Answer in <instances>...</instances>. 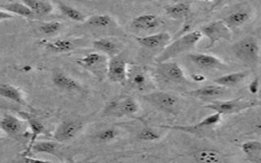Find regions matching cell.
<instances>
[{"label": "cell", "instance_id": "1", "mask_svg": "<svg viewBox=\"0 0 261 163\" xmlns=\"http://www.w3.org/2000/svg\"><path fill=\"white\" fill-rule=\"evenodd\" d=\"M203 37L202 33L199 31H193L190 32L175 41L169 43L167 46L164 47L163 51L155 58V61L158 62H163V61H168L171 60L172 58L184 54L186 52L191 51L195 46L198 44V42L201 40Z\"/></svg>", "mask_w": 261, "mask_h": 163}, {"label": "cell", "instance_id": "2", "mask_svg": "<svg viewBox=\"0 0 261 163\" xmlns=\"http://www.w3.org/2000/svg\"><path fill=\"white\" fill-rule=\"evenodd\" d=\"M143 98L155 108L166 114L176 115L180 108L179 98L172 93L155 91L143 95Z\"/></svg>", "mask_w": 261, "mask_h": 163}, {"label": "cell", "instance_id": "3", "mask_svg": "<svg viewBox=\"0 0 261 163\" xmlns=\"http://www.w3.org/2000/svg\"><path fill=\"white\" fill-rule=\"evenodd\" d=\"M139 110V103L133 97L121 96L108 102L102 111V115L110 117H122L125 115L136 114Z\"/></svg>", "mask_w": 261, "mask_h": 163}, {"label": "cell", "instance_id": "4", "mask_svg": "<svg viewBox=\"0 0 261 163\" xmlns=\"http://www.w3.org/2000/svg\"><path fill=\"white\" fill-rule=\"evenodd\" d=\"M233 55L247 65H255L259 58V45L255 38L246 37L236 42L231 47Z\"/></svg>", "mask_w": 261, "mask_h": 163}, {"label": "cell", "instance_id": "5", "mask_svg": "<svg viewBox=\"0 0 261 163\" xmlns=\"http://www.w3.org/2000/svg\"><path fill=\"white\" fill-rule=\"evenodd\" d=\"M109 57L101 52H92L75 60V62L87 71L91 72L97 79L103 80L107 76Z\"/></svg>", "mask_w": 261, "mask_h": 163}, {"label": "cell", "instance_id": "6", "mask_svg": "<svg viewBox=\"0 0 261 163\" xmlns=\"http://www.w3.org/2000/svg\"><path fill=\"white\" fill-rule=\"evenodd\" d=\"M256 106V103L253 101L244 100L241 98L231 99V100H215L212 102H208L206 108L218 112L221 115H229L241 113L245 110L253 108Z\"/></svg>", "mask_w": 261, "mask_h": 163}, {"label": "cell", "instance_id": "7", "mask_svg": "<svg viewBox=\"0 0 261 163\" xmlns=\"http://www.w3.org/2000/svg\"><path fill=\"white\" fill-rule=\"evenodd\" d=\"M156 73L165 82L174 85H187L189 79L180 67V65L175 61H163L158 62L156 67Z\"/></svg>", "mask_w": 261, "mask_h": 163}, {"label": "cell", "instance_id": "8", "mask_svg": "<svg viewBox=\"0 0 261 163\" xmlns=\"http://www.w3.org/2000/svg\"><path fill=\"white\" fill-rule=\"evenodd\" d=\"M200 32L209 41L207 48L212 47L220 40L230 41L231 39V31L223 20H217L207 23L201 28Z\"/></svg>", "mask_w": 261, "mask_h": 163}, {"label": "cell", "instance_id": "9", "mask_svg": "<svg viewBox=\"0 0 261 163\" xmlns=\"http://www.w3.org/2000/svg\"><path fill=\"white\" fill-rule=\"evenodd\" d=\"M127 63L125 59L119 54L108 59L107 77L112 83L124 85L127 82Z\"/></svg>", "mask_w": 261, "mask_h": 163}, {"label": "cell", "instance_id": "10", "mask_svg": "<svg viewBox=\"0 0 261 163\" xmlns=\"http://www.w3.org/2000/svg\"><path fill=\"white\" fill-rule=\"evenodd\" d=\"M221 114L218 112H214L213 114L206 116L204 119L199 121L196 124L193 125H174V126H167L163 125L162 127L164 128H170L174 130H180L185 132H190V133H200V132H205L216 125H218L221 121Z\"/></svg>", "mask_w": 261, "mask_h": 163}, {"label": "cell", "instance_id": "11", "mask_svg": "<svg viewBox=\"0 0 261 163\" xmlns=\"http://www.w3.org/2000/svg\"><path fill=\"white\" fill-rule=\"evenodd\" d=\"M84 127V121L81 119H69L62 121L54 130L53 138L58 143H65L74 139Z\"/></svg>", "mask_w": 261, "mask_h": 163}, {"label": "cell", "instance_id": "12", "mask_svg": "<svg viewBox=\"0 0 261 163\" xmlns=\"http://www.w3.org/2000/svg\"><path fill=\"white\" fill-rule=\"evenodd\" d=\"M186 94L196 99L212 102L215 100H221V98L227 96L228 90L225 87L215 84V85H209V86H205L202 88L189 91Z\"/></svg>", "mask_w": 261, "mask_h": 163}, {"label": "cell", "instance_id": "13", "mask_svg": "<svg viewBox=\"0 0 261 163\" xmlns=\"http://www.w3.org/2000/svg\"><path fill=\"white\" fill-rule=\"evenodd\" d=\"M188 59L196 66L203 69H224L227 68V64L220 58L206 54V53H190Z\"/></svg>", "mask_w": 261, "mask_h": 163}, {"label": "cell", "instance_id": "14", "mask_svg": "<svg viewBox=\"0 0 261 163\" xmlns=\"http://www.w3.org/2000/svg\"><path fill=\"white\" fill-rule=\"evenodd\" d=\"M1 129L11 138H20L24 135V123L22 120L12 114H5L0 121Z\"/></svg>", "mask_w": 261, "mask_h": 163}, {"label": "cell", "instance_id": "15", "mask_svg": "<svg viewBox=\"0 0 261 163\" xmlns=\"http://www.w3.org/2000/svg\"><path fill=\"white\" fill-rule=\"evenodd\" d=\"M135 40L142 46L148 49L164 48L171 41V36L167 32H160L144 37H135Z\"/></svg>", "mask_w": 261, "mask_h": 163}, {"label": "cell", "instance_id": "16", "mask_svg": "<svg viewBox=\"0 0 261 163\" xmlns=\"http://www.w3.org/2000/svg\"><path fill=\"white\" fill-rule=\"evenodd\" d=\"M52 82L55 87L60 90L72 93H81L83 91L82 85L74 78L65 74L62 71L56 70L52 75Z\"/></svg>", "mask_w": 261, "mask_h": 163}, {"label": "cell", "instance_id": "17", "mask_svg": "<svg viewBox=\"0 0 261 163\" xmlns=\"http://www.w3.org/2000/svg\"><path fill=\"white\" fill-rule=\"evenodd\" d=\"M162 24V19L155 14L147 13L139 15L138 17L134 18L130 22V28L137 32H146L154 30Z\"/></svg>", "mask_w": 261, "mask_h": 163}, {"label": "cell", "instance_id": "18", "mask_svg": "<svg viewBox=\"0 0 261 163\" xmlns=\"http://www.w3.org/2000/svg\"><path fill=\"white\" fill-rule=\"evenodd\" d=\"M21 116L27 120L28 124L30 125V128L32 130V135L30 138V142L28 145V148L20 154L21 156H28L31 154V148L33 146V144L36 142V139L40 135V134H44L46 132V129L43 125V123L37 119L36 117H34L32 114L27 113V112H20Z\"/></svg>", "mask_w": 261, "mask_h": 163}, {"label": "cell", "instance_id": "19", "mask_svg": "<svg viewBox=\"0 0 261 163\" xmlns=\"http://www.w3.org/2000/svg\"><path fill=\"white\" fill-rule=\"evenodd\" d=\"M80 41L71 39H56L53 41H45V48L54 53H66L74 50L79 46Z\"/></svg>", "mask_w": 261, "mask_h": 163}, {"label": "cell", "instance_id": "20", "mask_svg": "<svg viewBox=\"0 0 261 163\" xmlns=\"http://www.w3.org/2000/svg\"><path fill=\"white\" fill-rule=\"evenodd\" d=\"M193 158L196 162L202 163H222L227 161L222 153L213 149L197 150L193 153Z\"/></svg>", "mask_w": 261, "mask_h": 163}, {"label": "cell", "instance_id": "21", "mask_svg": "<svg viewBox=\"0 0 261 163\" xmlns=\"http://www.w3.org/2000/svg\"><path fill=\"white\" fill-rule=\"evenodd\" d=\"M246 159L253 163H261V142L257 140L246 141L241 145Z\"/></svg>", "mask_w": 261, "mask_h": 163}, {"label": "cell", "instance_id": "22", "mask_svg": "<svg viewBox=\"0 0 261 163\" xmlns=\"http://www.w3.org/2000/svg\"><path fill=\"white\" fill-rule=\"evenodd\" d=\"M249 74V71L245 70V71H237V72H231V73H227L224 75H221L219 77H216L214 79V83L216 85L225 87V88H231V87H236L239 84H241L246 76Z\"/></svg>", "mask_w": 261, "mask_h": 163}, {"label": "cell", "instance_id": "23", "mask_svg": "<svg viewBox=\"0 0 261 163\" xmlns=\"http://www.w3.org/2000/svg\"><path fill=\"white\" fill-rule=\"evenodd\" d=\"M93 47L97 51L108 56L109 58L119 54V52H120L118 45L115 42H113L112 40L106 39V38H101V39L95 40L93 42Z\"/></svg>", "mask_w": 261, "mask_h": 163}, {"label": "cell", "instance_id": "24", "mask_svg": "<svg viewBox=\"0 0 261 163\" xmlns=\"http://www.w3.org/2000/svg\"><path fill=\"white\" fill-rule=\"evenodd\" d=\"M0 95L10 101H13L17 104L27 106V102L24 100L23 94L20 89L9 85V84H2L0 85Z\"/></svg>", "mask_w": 261, "mask_h": 163}, {"label": "cell", "instance_id": "25", "mask_svg": "<svg viewBox=\"0 0 261 163\" xmlns=\"http://www.w3.org/2000/svg\"><path fill=\"white\" fill-rule=\"evenodd\" d=\"M0 7L11 14L20 15L28 18H34L36 16L35 13L23 2H11L7 4H3Z\"/></svg>", "mask_w": 261, "mask_h": 163}, {"label": "cell", "instance_id": "26", "mask_svg": "<svg viewBox=\"0 0 261 163\" xmlns=\"http://www.w3.org/2000/svg\"><path fill=\"white\" fill-rule=\"evenodd\" d=\"M36 16H44L52 12V5L45 0H21Z\"/></svg>", "mask_w": 261, "mask_h": 163}, {"label": "cell", "instance_id": "27", "mask_svg": "<svg viewBox=\"0 0 261 163\" xmlns=\"http://www.w3.org/2000/svg\"><path fill=\"white\" fill-rule=\"evenodd\" d=\"M85 23L94 29H110L114 26V21L107 14H95L85 20Z\"/></svg>", "mask_w": 261, "mask_h": 163}, {"label": "cell", "instance_id": "28", "mask_svg": "<svg viewBox=\"0 0 261 163\" xmlns=\"http://www.w3.org/2000/svg\"><path fill=\"white\" fill-rule=\"evenodd\" d=\"M59 143L52 141H39L35 142L31 148V152L33 153H45L50 155L57 156L59 151Z\"/></svg>", "mask_w": 261, "mask_h": 163}, {"label": "cell", "instance_id": "29", "mask_svg": "<svg viewBox=\"0 0 261 163\" xmlns=\"http://www.w3.org/2000/svg\"><path fill=\"white\" fill-rule=\"evenodd\" d=\"M249 18H250V13L247 10H240L227 15L223 19V21L226 23V25L229 29H234L245 24L249 20Z\"/></svg>", "mask_w": 261, "mask_h": 163}, {"label": "cell", "instance_id": "30", "mask_svg": "<svg viewBox=\"0 0 261 163\" xmlns=\"http://www.w3.org/2000/svg\"><path fill=\"white\" fill-rule=\"evenodd\" d=\"M166 14L174 19H184L187 17L191 11V6L189 3H176L174 5L166 7Z\"/></svg>", "mask_w": 261, "mask_h": 163}, {"label": "cell", "instance_id": "31", "mask_svg": "<svg viewBox=\"0 0 261 163\" xmlns=\"http://www.w3.org/2000/svg\"><path fill=\"white\" fill-rule=\"evenodd\" d=\"M58 8L64 16H66L67 18H69L71 20H74V21H77V22H85V20H86L85 14L82 13L76 8L70 6V5H67L63 2H59L58 3Z\"/></svg>", "mask_w": 261, "mask_h": 163}, {"label": "cell", "instance_id": "32", "mask_svg": "<svg viewBox=\"0 0 261 163\" xmlns=\"http://www.w3.org/2000/svg\"><path fill=\"white\" fill-rule=\"evenodd\" d=\"M128 77H129V83L134 88L138 90H143L145 88L147 83V77L145 72L142 71L141 69H137L134 73L127 74V78Z\"/></svg>", "mask_w": 261, "mask_h": 163}, {"label": "cell", "instance_id": "33", "mask_svg": "<svg viewBox=\"0 0 261 163\" xmlns=\"http://www.w3.org/2000/svg\"><path fill=\"white\" fill-rule=\"evenodd\" d=\"M161 138L160 133L151 127H145L142 128L141 130H139L138 134H137V139L143 142H154V141H158Z\"/></svg>", "mask_w": 261, "mask_h": 163}, {"label": "cell", "instance_id": "34", "mask_svg": "<svg viewBox=\"0 0 261 163\" xmlns=\"http://www.w3.org/2000/svg\"><path fill=\"white\" fill-rule=\"evenodd\" d=\"M118 135V130L113 127L105 128L96 133L95 139L100 143H108L115 140Z\"/></svg>", "mask_w": 261, "mask_h": 163}, {"label": "cell", "instance_id": "35", "mask_svg": "<svg viewBox=\"0 0 261 163\" xmlns=\"http://www.w3.org/2000/svg\"><path fill=\"white\" fill-rule=\"evenodd\" d=\"M61 29V23L58 21H48L41 23L39 30L44 35H53Z\"/></svg>", "mask_w": 261, "mask_h": 163}, {"label": "cell", "instance_id": "36", "mask_svg": "<svg viewBox=\"0 0 261 163\" xmlns=\"http://www.w3.org/2000/svg\"><path fill=\"white\" fill-rule=\"evenodd\" d=\"M260 87V78L258 76H255L249 84L248 90L251 95H257Z\"/></svg>", "mask_w": 261, "mask_h": 163}, {"label": "cell", "instance_id": "37", "mask_svg": "<svg viewBox=\"0 0 261 163\" xmlns=\"http://www.w3.org/2000/svg\"><path fill=\"white\" fill-rule=\"evenodd\" d=\"M12 17H13V14H11V13H9V12L3 10V9L0 7V21L5 20V19H10V18H12Z\"/></svg>", "mask_w": 261, "mask_h": 163}, {"label": "cell", "instance_id": "38", "mask_svg": "<svg viewBox=\"0 0 261 163\" xmlns=\"http://www.w3.org/2000/svg\"><path fill=\"white\" fill-rule=\"evenodd\" d=\"M193 77H194V80H195V82H201V80H203V79L205 78L204 76L199 75V74H195Z\"/></svg>", "mask_w": 261, "mask_h": 163}, {"label": "cell", "instance_id": "39", "mask_svg": "<svg viewBox=\"0 0 261 163\" xmlns=\"http://www.w3.org/2000/svg\"><path fill=\"white\" fill-rule=\"evenodd\" d=\"M260 98H261V79H260V87H259V91H258V94H257Z\"/></svg>", "mask_w": 261, "mask_h": 163}, {"label": "cell", "instance_id": "40", "mask_svg": "<svg viewBox=\"0 0 261 163\" xmlns=\"http://www.w3.org/2000/svg\"><path fill=\"white\" fill-rule=\"evenodd\" d=\"M136 1H151V0H136Z\"/></svg>", "mask_w": 261, "mask_h": 163}, {"label": "cell", "instance_id": "41", "mask_svg": "<svg viewBox=\"0 0 261 163\" xmlns=\"http://www.w3.org/2000/svg\"><path fill=\"white\" fill-rule=\"evenodd\" d=\"M201 1H204V2H207V1H211V0H201Z\"/></svg>", "mask_w": 261, "mask_h": 163}]
</instances>
